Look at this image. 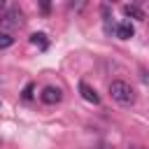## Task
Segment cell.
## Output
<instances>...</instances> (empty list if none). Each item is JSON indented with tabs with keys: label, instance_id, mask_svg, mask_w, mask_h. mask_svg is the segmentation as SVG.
Returning a JSON list of instances; mask_svg holds the SVG:
<instances>
[{
	"label": "cell",
	"instance_id": "6da1fadb",
	"mask_svg": "<svg viewBox=\"0 0 149 149\" xmlns=\"http://www.w3.org/2000/svg\"><path fill=\"white\" fill-rule=\"evenodd\" d=\"M109 95H112V100H116L119 105H133V102H135V91H133V86H130L128 81H123V79H114V81L109 84Z\"/></svg>",
	"mask_w": 149,
	"mask_h": 149
},
{
	"label": "cell",
	"instance_id": "7a4b0ae2",
	"mask_svg": "<svg viewBox=\"0 0 149 149\" xmlns=\"http://www.w3.org/2000/svg\"><path fill=\"white\" fill-rule=\"evenodd\" d=\"M21 26H23V12L19 7H9L0 14V28L12 30V28H21Z\"/></svg>",
	"mask_w": 149,
	"mask_h": 149
},
{
	"label": "cell",
	"instance_id": "3957f363",
	"mask_svg": "<svg viewBox=\"0 0 149 149\" xmlns=\"http://www.w3.org/2000/svg\"><path fill=\"white\" fill-rule=\"evenodd\" d=\"M40 100H42L44 105H56V102L63 100V91H61L58 86H44L42 93H40Z\"/></svg>",
	"mask_w": 149,
	"mask_h": 149
},
{
	"label": "cell",
	"instance_id": "277c9868",
	"mask_svg": "<svg viewBox=\"0 0 149 149\" xmlns=\"http://www.w3.org/2000/svg\"><path fill=\"white\" fill-rule=\"evenodd\" d=\"M79 93H81V98H84L86 102H91V105H98V102H100L98 91H95L93 86H88L86 81H79Z\"/></svg>",
	"mask_w": 149,
	"mask_h": 149
},
{
	"label": "cell",
	"instance_id": "5b68a950",
	"mask_svg": "<svg viewBox=\"0 0 149 149\" xmlns=\"http://www.w3.org/2000/svg\"><path fill=\"white\" fill-rule=\"evenodd\" d=\"M114 35H116L119 40H130V37L135 35V28H133L130 21H121V23L114 26Z\"/></svg>",
	"mask_w": 149,
	"mask_h": 149
},
{
	"label": "cell",
	"instance_id": "8992f818",
	"mask_svg": "<svg viewBox=\"0 0 149 149\" xmlns=\"http://www.w3.org/2000/svg\"><path fill=\"white\" fill-rule=\"evenodd\" d=\"M30 44H33V47H37L40 51H47L49 40H47V35H44V33H33V35H30Z\"/></svg>",
	"mask_w": 149,
	"mask_h": 149
},
{
	"label": "cell",
	"instance_id": "52a82bcc",
	"mask_svg": "<svg viewBox=\"0 0 149 149\" xmlns=\"http://www.w3.org/2000/svg\"><path fill=\"white\" fill-rule=\"evenodd\" d=\"M123 14L130 16V19H140V21L144 19V12H142L137 5H123Z\"/></svg>",
	"mask_w": 149,
	"mask_h": 149
},
{
	"label": "cell",
	"instance_id": "ba28073f",
	"mask_svg": "<svg viewBox=\"0 0 149 149\" xmlns=\"http://www.w3.org/2000/svg\"><path fill=\"white\" fill-rule=\"evenodd\" d=\"M12 44H14V37H12L9 33H2V30H0V49H9Z\"/></svg>",
	"mask_w": 149,
	"mask_h": 149
},
{
	"label": "cell",
	"instance_id": "9c48e42d",
	"mask_svg": "<svg viewBox=\"0 0 149 149\" xmlns=\"http://www.w3.org/2000/svg\"><path fill=\"white\" fill-rule=\"evenodd\" d=\"M33 88H35V86H33V84H30V81H28V84H26V86H23V93H21V98H23V100H26V102H28V100H30V98H33Z\"/></svg>",
	"mask_w": 149,
	"mask_h": 149
},
{
	"label": "cell",
	"instance_id": "30bf717a",
	"mask_svg": "<svg viewBox=\"0 0 149 149\" xmlns=\"http://www.w3.org/2000/svg\"><path fill=\"white\" fill-rule=\"evenodd\" d=\"M2 9H5V0H0V12H2Z\"/></svg>",
	"mask_w": 149,
	"mask_h": 149
}]
</instances>
